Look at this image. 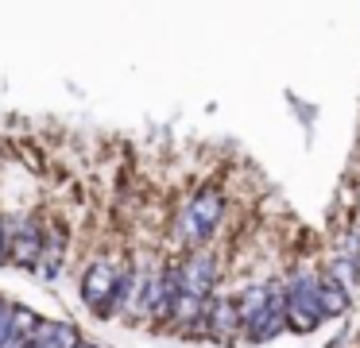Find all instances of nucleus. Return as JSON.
<instances>
[{
    "instance_id": "1",
    "label": "nucleus",
    "mask_w": 360,
    "mask_h": 348,
    "mask_svg": "<svg viewBox=\"0 0 360 348\" xmlns=\"http://www.w3.org/2000/svg\"><path fill=\"white\" fill-rule=\"evenodd\" d=\"M233 302L236 317H240V337L248 344H267L287 329V321H283V278L248 283Z\"/></svg>"
},
{
    "instance_id": "2",
    "label": "nucleus",
    "mask_w": 360,
    "mask_h": 348,
    "mask_svg": "<svg viewBox=\"0 0 360 348\" xmlns=\"http://www.w3.org/2000/svg\"><path fill=\"white\" fill-rule=\"evenodd\" d=\"M221 221H225V193H221V186L210 182L179 209V217H174V240L186 252H198L217 232Z\"/></svg>"
},
{
    "instance_id": "3",
    "label": "nucleus",
    "mask_w": 360,
    "mask_h": 348,
    "mask_svg": "<svg viewBox=\"0 0 360 348\" xmlns=\"http://www.w3.org/2000/svg\"><path fill=\"white\" fill-rule=\"evenodd\" d=\"M283 321L290 333H314L326 325L318 306V271L298 267L283 278Z\"/></svg>"
},
{
    "instance_id": "4",
    "label": "nucleus",
    "mask_w": 360,
    "mask_h": 348,
    "mask_svg": "<svg viewBox=\"0 0 360 348\" xmlns=\"http://www.w3.org/2000/svg\"><path fill=\"white\" fill-rule=\"evenodd\" d=\"M117 275H120V263L112 259H94L82 275V302L89 306L94 317H112V294H117Z\"/></svg>"
},
{
    "instance_id": "5",
    "label": "nucleus",
    "mask_w": 360,
    "mask_h": 348,
    "mask_svg": "<svg viewBox=\"0 0 360 348\" xmlns=\"http://www.w3.org/2000/svg\"><path fill=\"white\" fill-rule=\"evenodd\" d=\"M43 247V217L39 213H20L8 224V263L24 271H35Z\"/></svg>"
},
{
    "instance_id": "6",
    "label": "nucleus",
    "mask_w": 360,
    "mask_h": 348,
    "mask_svg": "<svg viewBox=\"0 0 360 348\" xmlns=\"http://www.w3.org/2000/svg\"><path fill=\"white\" fill-rule=\"evenodd\" d=\"M66 224L58 217H43V247H39V263H35V275L43 283H55L58 271H63V259H66Z\"/></svg>"
},
{
    "instance_id": "7",
    "label": "nucleus",
    "mask_w": 360,
    "mask_h": 348,
    "mask_svg": "<svg viewBox=\"0 0 360 348\" xmlns=\"http://www.w3.org/2000/svg\"><path fill=\"white\" fill-rule=\"evenodd\" d=\"M205 337L213 344H236L240 340V317H236V302L229 294H213L210 309H205Z\"/></svg>"
},
{
    "instance_id": "8",
    "label": "nucleus",
    "mask_w": 360,
    "mask_h": 348,
    "mask_svg": "<svg viewBox=\"0 0 360 348\" xmlns=\"http://www.w3.org/2000/svg\"><path fill=\"white\" fill-rule=\"evenodd\" d=\"M43 317L35 314L32 306H12V321H8V333H4V340H0V348H27L35 337V329H39Z\"/></svg>"
},
{
    "instance_id": "9",
    "label": "nucleus",
    "mask_w": 360,
    "mask_h": 348,
    "mask_svg": "<svg viewBox=\"0 0 360 348\" xmlns=\"http://www.w3.org/2000/svg\"><path fill=\"white\" fill-rule=\"evenodd\" d=\"M318 306H321V321H333L352 306V294L341 283H333L326 271H318Z\"/></svg>"
},
{
    "instance_id": "10",
    "label": "nucleus",
    "mask_w": 360,
    "mask_h": 348,
    "mask_svg": "<svg viewBox=\"0 0 360 348\" xmlns=\"http://www.w3.org/2000/svg\"><path fill=\"white\" fill-rule=\"evenodd\" d=\"M74 344H78V329L70 321H47L43 317L27 348H74Z\"/></svg>"
},
{
    "instance_id": "11",
    "label": "nucleus",
    "mask_w": 360,
    "mask_h": 348,
    "mask_svg": "<svg viewBox=\"0 0 360 348\" xmlns=\"http://www.w3.org/2000/svg\"><path fill=\"white\" fill-rule=\"evenodd\" d=\"M12 306L16 302H8L4 294H0V340H4V333H8V321H12Z\"/></svg>"
},
{
    "instance_id": "12",
    "label": "nucleus",
    "mask_w": 360,
    "mask_h": 348,
    "mask_svg": "<svg viewBox=\"0 0 360 348\" xmlns=\"http://www.w3.org/2000/svg\"><path fill=\"white\" fill-rule=\"evenodd\" d=\"M8 263V221H4V213H0V267Z\"/></svg>"
},
{
    "instance_id": "13",
    "label": "nucleus",
    "mask_w": 360,
    "mask_h": 348,
    "mask_svg": "<svg viewBox=\"0 0 360 348\" xmlns=\"http://www.w3.org/2000/svg\"><path fill=\"white\" fill-rule=\"evenodd\" d=\"M349 263H352V275H356V278H360V252H356V255H352V259H349Z\"/></svg>"
},
{
    "instance_id": "14",
    "label": "nucleus",
    "mask_w": 360,
    "mask_h": 348,
    "mask_svg": "<svg viewBox=\"0 0 360 348\" xmlns=\"http://www.w3.org/2000/svg\"><path fill=\"white\" fill-rule=\"evenodd\" d=\"M74 348H97V344H89V340H78V344H74Z\"/></svg>"
},
{
    "instance_id": "15",
    "label": "nucleus",
    "mask_w": 360,
    "mask_h": 348,
    "mask_svg": "<svg viewBox=\"0 0 360 348\" xmlns=\"http://www.w3.org/2000/svg\"><path fill=\"white\" fill-rule=\"evenodd\" d=\"M356 236H360V224H356Z\"/></svg>"
}]
</instances>
